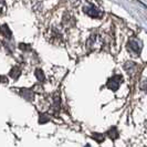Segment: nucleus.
I'll return each instance as SVG.
<instances>
[{"mask_svg": "<svg viewBox=\"0 0 147 147\" xmlns=\"http://www.w3.org/2000/svg\"><path fill=\"white\" fill-rule=\"evenodd\" d=\"M18 94L21 97L22 100H24L26 102H33L34 101V92L31 88H22L18 90Z\"/></svg>", "mask_w": 147, "mask_h": 147, "instance_id": "1", "label": "nucleus"}, {"mask_svg": "<svg viewBox=\"0 0 147 147\" xmlns=\"http://www.w3.org/2000/svg\"><path fill=\"white\" fill-rule=\"evenodd\" d=\"M121 82H122V78L119 75H114L107 82V88L113 91H116L121 85Z\"/></svg>", "mask_w": 147, "mask_h": 147, "instance_id": "2", "label": "nucleus"}, {"mask_svg": "<svg viewBox=\"0 0 147 147\" xmlns=\"http://www.w3.org/2000/svg\"><path fill=\"white\" fill-rule=\"evenodd\" d=\"M50 121H51V117H50V115H49L48 113H45V112H40V113L38 114V124H39V125H45V124H48Z\"/></svg>", "mask_w": 147, "mask_h": 147, "instance_id": "3", "label": "nucleus"}, {"mask_svg": "<svg viewBox=\"0 0 147 147\" xmlns=\"http://www.w3.org/2000/svg\"><path fill=\"white\" fill-rule=\"evenodd\" d=\"M20 74H21V70L19 69V66H13V67L10 70V72H9V76H10L12 80H18L19 76H20Z\"/></svg>", "mask_w": 147, "mask_h": 147, "instance_id": "4", "label": "nucleus"}, {"mask_svg": "<svg viewBox=\"0 0 147 147\" xmlns=\"http://www.w3.org/2000/svg\"><path fill=\"white\" fill-rule=\"evenodd\" d=\"M128 45H129V49L135 53H138L140 51V43L138 40H131Z\"/></svg>", "mask_w": 147, "mask_h": 147, "instance_id": "5", "label": "nucleus"}, {"mask_svg": "<svg viewBox=\"0 0 147 147\" xmlns=\"http://www.w3.org/2000/svg\"><path fill=\"white\" fill-rule=\"evenodd\" d=\"M85 12H86L88 15L91 16V17H94V18L98 17V15H100V12H98L93 6H90V8H86V9H85Z\"/></svg>", "mask_w": 147, "mask_h": 147, "instance_id": "6", "label": "nucleus"}, {"mask_svg": "<svg viewBox=\"0 0 147 147\" xmlns=\"http://www.w3.org/2000/svg\"><path fill=\"white\" fill-rule=\"evenodd\" d=\"M34 74H36V78H37V80L39 82H43L44 79H45V76H44V73L42 70H40V69H37L36 70V72H34Z\"/></svg>", "mask_w": 147, "mask_h": 147, "instance_id": "7", "label": "nucleus"}, {"mask_svg": "<svg viewBox=\"0 0 147 147\" xmlns=\"http://www.w3.org/2000/svg\"><path fill=\"white\" fill-rule=\"evenodd\" d=\"M107 134L110 135L113 140H116V138L118 137V132H117V129H116L115 127H112L110 131L107 132Z\"/></svg>", "mask_w": 147, "mask_h": 147, "instance_id": "8", "label": "nucleus"}, {"mask_svg": "<svg viewBox=\"0 0 147 147\" xmlns=\"http://www.w3.org/2000/svg\"><path fill=\"white\" fill-rule=\"evenodd\" d=\"M92 138H93V140H95L97 143H101V142L104 140V136H103V134L94 133V134H93V136H92Z\"/></svg>", "mask_w": 147, "mask_h": 147, "instance_id": "9", "label": "nucleus"}, {"mask_svg": "<svg viewBox=\"0 0 147 147\" xmlns=\"http://www.w3.org/2000/svg\"><path fill=\"white\" fill-rule=\"evenodd\" d=\"M1 31H2V32L6 34V37L10 38V36H11V32H10V30L7 28V26H3V27H2V29H1Z\"/></svg>", "mask_w": 147, "mask_h": 147, "instance_id": "10", "label": "nucleus"}, {"mask_svg": "<svg viewBox=\"0 0 147 147\" xmlns=\"http://www.w3.org/2000/svg\"><path fill=\"white\" fill-rule=\"evenodd\" d=\"M0 83H3V84H7L9 83V79L5 75H0Z\"/></svg>", "mask_w": 147, "mask_h": 147, "instance_id": "11", "label": "nucleus"}, {"mask_svg": "<svg viewBox=\"0 0 147 147\" xmlns=\"http://www.w3.org/2000/svg\"><path fill=\"white\" fill-rule=\"evenodd\" d=\"M3 7H5V2H3V0H0V13H1Z\"/></svg>", "mask_w": 147, "mask_h": 147, "instance_id": "12", "label": "nucleus"}]
</instances>
